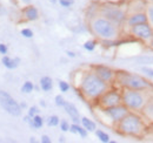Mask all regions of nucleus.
Returning <instances> with one entry per match:
<instances>
[{"label":"nucleus","mask_w":153,"mask_h":143,"mask_svg":"<svg viewBox=\"0 0 153 143\" xmlns=\"http://www.w3.org/2000/svg\"><path fill=\"white\" fill-rule=\"evenodd\" d=\"M107 89H110V85L101 80L93 71L82 74L79 83V90L84 99L98 100Z\"/></svg>","instance_id":"nucleus-1"},{"label":"nucleus","mask_w":153,"mask_h":143,"mask_svg":"<svg viewBox=\"0 0 153 143\" xmlns=\"http://www.w3.org/2000/svg\"><path fill=\"white\" fill-rule=\"evenodd\" d=\"M131 110L126 107L124 103H120V105H117L113 107H108V108H102V113L114 123L117 125L118 122H120Z\"/></svg>","instance_id":"nucleus-10"},{"label":"nucleus","mask_w":153,"mask_h":143,"mask_svg":"<svg viewBox=\"0 0 153 143\" xmlns=\"http://www.w3.org/2000/svg\"><path fill=\"white\" fill-rule=\"evenodd\" d=\"M144 22H147L146 12H137V13L127 14V18H126V21H125V25L128 26V27L131 28L132 26L139 25V24H144Z\"/></svg>","instance_id":"nucleus-12"},{"label":"nucleus","mask_w":153,"mask_h":143,"mask_svg":"<svg viewBox=\"0 0 153 143\" xmlns=\"http://www.w3.org/2000/svg\"><path fill=\"white\" fill-rule=\"evenodd\" d=\"M20 107H21V108H26V103H24V102H22V103H20Z\"/></svg>","instance_id":"nucleus-42"},{"label":"nucleus","mask_w":153,"mask_h":143,"mask_svg":"<svg viewBox=\"0 0 153 143\" xmlns=\"http://www.w3.org/2000/svg\"><path fill=\"white\" fill-rule=\"evenodd\" d=\"M70 128H71V125H70L66 120H61V121H60V129H61V131L66 133V131L70 130Z\"/></svg>","instance_id":"nucleus-30"},{"label":"nucleus","mask_w":153,"mask_h":143,"mask_svg":"<svg viewBox=\"0 0 153 143\" xmlns=\"http://www.w3.org/2000/svg\"><path fill=\"white\" fill-rule=\"evenodd\" d=\"M59 1V4L62 6V7H70V6H72L73 5V0H58Z\"/></svg>","instance_id":"nucleus-33"},{"label":"nucleus","mask_w":153,"mask_h":143,"mask_svg":"<svg viewBox=\"0 0 153 143\" xmlns=\"http://www.w3.org/2000/svg\"><path fill=\"white\" fill-rule=\"evenodd\" d=\"M119 134L131 137H143L146 133L147 125L141 115L137 111H130L120 122L115 125Z\"/></svg>","instance_id":"nucleus-2"},{"label":"nucleus","mask_w":153,"mask_h":143,"mask_svg":"<svg viewBox=\"0 0 153 143\" xmlns=\"http://www.w3.org/2000/svg\"><path fill=\"white\" fill-rule=\"evenodd\" d=\"M115 81L119 83L121 88H128L135 90H151L152 85L149 80L143 77L141 75L132 74L127 72H118L115 76Z\"/></svg>","instance_id":"nucleus-5"},{"label":"nucleus","mask_w":153,"mask_h":143,"mask_svg":"<svg viewBox=\"0 0 153 143\" xmlns=\"http://www.w3.org/2000/svg\"><path fill=\"white\" fill-rule=\"evenodd\" d=\"M146 15H147V22L152 26L153 28V4H147L146 5Z\"/></svg>","instance_id":"nucleus-23"},{"label":"nucleus","mask_w":153,"mask_h":143,"mask_svg":"<svg viewBox=\"0 0 153 143\" xmlns=\"http://www.w3.org/2000/svg\"><path fill=\"white\" fill-rule=\"evenodd\" d=\"M96 46H97L96 40H87V41L84 43V48H85L86 51H88V52H93L94 48H96Z\"/></svg>","instance_id":"nucleus-25"},{"label":"nucleus","mask_w":153,"mask_h":143,"mask_svg":"<svg viewBox=\"0 0 153 143\" xmlns=\"http://www.w3.org/2000/svg\"><path fill=\"white\" fill-rule=\"evenodd\" d=\"M21 35L24 36V38H27V39H31V38H33V31L32 29H30V28H24V29H21Z\"/></svg>","instance_id":"nucleus-29"},{"label":"nucleus","mask_w":153,"mask_h":143,"mask_svg":"<svg viewBox=\"0 0 153 143\" xmlns=\"http://www.w3.org/2000/svg\"><path fill=\"white\" fill-rule=\"evenodd\" d=\"M22 1L26 2V4H30V2H31V0H22Z\"/></svg>","instance_id":"nucleus-44"},{"label":"nucleus","mask_w":153,"mask_h":143,"mask_svg":"<svg viewBox=\"0 0 153 143\" xmlns=\"http://www.w3.org/2000/svg\"><path fill=\"white\" fill-rule=\"evenodd\" d=\"M147 2L144 0H131L127 6V14L137 13V12H145Z\"/></svg>","instance_id":"nucleus-14"},{"label":"nucleus","mask_w":153,"mask_h":143,"mask_svg":"<svg viewBox=\"0 0 153 143\" xmlns=\"http://www.w3.org/2000/svg\"><path fill=\"white\" fill-rule=\"evenodd\" d=\"M66 54H67V56H70V57H76V53H73V52H71V51H67Z\"/></svg>","instance_id":"nucleus-37"},{"label":"nucleus","mask_w":153,"mask_h":143,"mask_svg":"<svg viewBox=\"0 0 153 143\" xmlns=\"http://www.w3.org/2000/svg\"><path fill=\"white\" fill-rule=\"evenodd\" d=\"M97 101H98V105L101 109L120 105V103H123L121 91L115 89H107Z\"/></svg>","instance_id":"nucleus-7"},{"label":"nucleus","mask_w":153,"mask_h":143,"mask_svg":"<svg viewBox=\"0 0 153 143\" xmlns=\"http://www.w3.org/2000/svg\"><path fill=\"white\" fill-rule=\"evenodd\" d=\"M28 125H30L31 128H33V129H40L44 125V119L37 114L34 117H32V120L28 122Z\"/></svg>","instance_id":"nucleus-20"},{"label":"nucleus","mask_w":153,"mask_h":143,"mask_svg":"<svg viewBox=\"0 0 153 143\" xmlns=\"http://www.w3.org/2000/svg\"><path fill=\"white\" fill-rule=\"evenodd\" d=\"M143 115L147 119V120H150V121H152L153 122V97L147 102V105L145 106V108L143 109Z\"/></svg>","instance_id":"nucleus-19"},{"label":"nucleus","mask_w":153,"mask_h":143,"mask_svg":"<svg viewBox=\"0 0 153 143\" xmlns=\"http://www.w3.org/2000/svg\"><path fill=\"white\" fill-rule=\"evenodd\" d=\"M137 61L143 65H151L153 63V56H140L137 59Z\"/></svg>","instance_id":"nucleus-27"},{"label":"nucleus","mask_w":153,"mask_h":143,"mask_svg":"<svg viewBox=\"0 0 153 143\" xmlns=\"http://www.w3.org/2000/svg\"><path fill=\"white\" fill-rule=\"evenodd\" d=\"M64 109H65V111L67 113V115L72 119L73 123H78V125H79V123L81 122V117H80V115H79V110L76 109V107L73 103H71V102H65Z\"/></svg>","instance_id":"nucleus-13"},{"label":"nucleus","mask_w":153,"mask_h":143,"mask_svg":"<svg viewBox=\"0 0 153 143\" xmlns=\"http://www.w3.org/2000/svg\"><path fill=\"white\" fill-rule=\"evenodd\" d=\"M96 135L97 137L99 139V141L102 143H110V135L102 130H96Z\"/></svg>","instance_id":"nucleus-22"},{"label":"nucleus","mask_w":153,"mask_h":143,"mask_svg":"<svg viewBox=\"0 0 153 143\" xmlns=\"http://www.w3.org/2000/svg\"><path fill=\"white\" fill-rule=\"evenodd\" d=\"M22 15L28 21H36L39 18V12L37 7H34L32 5H28L22 10Z\"/></svg>","instance_id":"nucleus-15"},{"label":"nucleus","mask_w":153,"mask_h":143,"mask_svg":"<svg viewBox=\"0 0 153 143\" xmlns=\"http://www.w3.org/2000/svg\"><path fill=\"white\" fill-rule=\"evenodd\" d=\"M54 101H56V105H57L58 107H64V105H65V99L62 97V95H57L56 97H54Z\"/></svg>","instance_id":"nucleus-32"},{"label":"nucleus","mask_w":153,"mask_h":143,"mask_svg":"<svg viewBox=\"0 0 153 143\" xmlns=\"http://www.w3.org/2000/svg\"><path fill=\"white\" fill-rule=\"evenodd\" d=\"M70 131H71L72 134H78V135H80L82 139L87 137V133H88V130H86L82 125H78V123H72V125H71V128H70Z\"/></svg>","instance_id":"nucleus-18"},{"label":"nucleus","mask_w":153,"mask_h":143,"mask_svg":"<svg viewBox=\"0 0 153 143\" xmlns=\"http://www.w3.org/2000/svg\"><path fill=\"white\" fill-rule=\"evenodd\" d=\"M30 142H31V143H36L37 141H36V139H34V137H31V139H30Z\"/></svg>","instance_id":"nucleus-41"},{"label":"nucleus","mask_w":153,"mask_h":143,"mask_svg":"<svg viewBox=\"0 0 153 143\" xmlns=\"http://www.w3.org/2000/svg\"><path fill=\"white\" fill-rule=\"evenodd\" d=\"M34 88H36V87H34L33 82H31V81H26V82L22 85V87H21V91H22V93H26V94H30V93L33 91Z\"/></svg>","instance_id":"nucleus-24"},{"label":"nucleus","mask_w":153,"mask_h":143,"mask_svg":"<svg viewBox=\"0 0 153 143\" xmlns=\"http://www.w3.org/2000/svg\"><path fill=\"white\" fill-rule=\"evenodd\" d=\"M40 106H41V107H46V102H45L44 100H41V101H40Z\"/></svg>","instance_id":"nucleus-39"},{"label":"nucleus","mask_w":153,"mask_h":143,"mask_svg":"<svg viewBox=\"0 0 153 143\" xmlns=\"http://www.w3.org/2000/svg\"><path fill=\"white\" fill-rule=\"evenodd\" d=\"M39 85H40V88L44 91H50L53 88V80L50 76H42L40 79Z\"/></svg>","instance_id":"nucleus-17"},{"label":"nucleus","mask_w":153,"mask_h":143,"mask_svg":"<svg viewBox=\"0 0 153 143\" xmlns=\"http://www.w3.org/2000/svg\"><path fill=\"white\" fill-rule=\"evenodd\" d=\"M51 2H56V1H58V0H50Z\"/></svg>","instance_id":"nucleus-45"},{"label":"nucleus","mask_w":153,"mask_h":143,"mask_svg":"<svg viewBox=\"0 0 153 143\" xmlns=\"http://www.w3.org/2000/svg\"><path fill=\"white\" fill-rule=\"evenodd\" d=\"M59 142H65V137L64 136H60L59 137Z\"/></svg>","instance_id":"nucleus-40"},{"label":"nucleus","mask_w":153,"mask_h":143,"mask_svg":"<svg viewBox=\"0 0 153 143\" xmlns=\"http://www.w3.org/2000/svg\"><path fill=\"white\" fill-rule=\"evenodd\" d=\"M0 54H2V55L7 54V46L5 43H0Z\"/></svg>","instance_id":"nucleus-35"},{"label":"nucleus","mask_w":153,"mask_h":143,"mask_svg":"<svg viewBox=\"0 0 153 143\" xmlns=\"http://www.w3.org/2000/svg\"><path fill=\"white\" fill-rule=\"evenodd\" d=\"M51 142H52V140L47 135H42L41 136V143H51Z\"/></svg>","instance_id":"nucleus-36"},{"label":"nucleus","mask_w":153,"mask_h":143,"mask_svg":"<svg viewBox=\"0 0 153 143\" xmlns=\"http://www.w3.org/2000/svg\"><path fill=\"white\" fill-rule=\"evenodd\" d=\"M98 12L99 15L108 19L110 21H112L113 24L120 27L125 25V21L127 18V8L125 10L124 7L115 4H105L98 8Z\"/></svg>","instance_id":"nucleus-6"},{"label":"nucleus","mask_w":153,"mask_h":143,"mask_svg":"<svg viewBox=\"0 0 153 143\" xmlns=\"http://www.w3.org/2000/svg\"><path fill=\"white\" fill-rule=\"evenodd\" d=\"M0 106L4 108L8 114L13 116H19L21 115V109L20 103H18L7 91L0 90Z\"/></svg>","instance_id":"nucleus-8"},{"label":"nucleus","mask_w":153,"mask_h":143,"mask_svg":"<svg viewBox=\"0 0 153 143\" xmlns=\"http://www.w3.org/2000/svg\"><path fill=\"white\" fill-rule=\"evenodd\" d=\"M38 111L39 110H38V108L37 107H31L30 109H28V114H27V115H28V116H31V117H34V116L38 114Z\"/></svg>","instance_id":"nucleus-34"},{"label":"nucleus","mask_w":153,"mask_h":143,"mask_svg":"<svg viewBox=\"0 0 153 143\" xmlns=\"http://www.w3.org/2000/svg\"><path fill=\"white\" fill-rule=\"evenodd\" d=\"M1 62L4 63V66H5L7 69H14V68L18 67V65H19V62H20V59L19 57L12 59V57H10V56H7V55H4Z\"/></svg>","instance_id":"nucleus-16"},{"label":"nucleus","mask_w":153,"mask_h":143,"mask_svg":"<svg viewBox=\"0 0 153 143\" xmlns=\"http://www.w3.org/2000/svg\"><path fill=\"white\" fill-rule=\"evenodd\" d=\"M71 88V86H70V83L68 82H66V81H59V89L60 91H62V93H67L68 90Z\"/></svg>","instance_id":"nucleus-28"},{"label":"nucleus","mask_w":153,"mask_h":143,"mask_svg":"<svg viewBox=\"0 0 153 143\" xmlns=\"http://www.w3.org/2000/svg\"><path fill=\"white\" fill-rule=\"evenodd\" d=\"M90 28L92 33L101 41L115 40L120 35V26L115 25L108 19L104 18L101 15H96L91 19Z\"/></svg>","instance_id":"nucleus-3"},{"label":"nucleus","mask_w":153,"mask_h":143,"mask_svg":"<svg viewBox=\"0 0 153 143\" xmlns=\"http://www.w3.org/2000/svg\"><path fill=\"white\" fill-rule=\"evenodd\" d=\"M123 103L131 111L141 113L147 102L152 99L150 90H135L123 88L121 89Z\"/></svg>","instance_id":"nucleus-4"},{"label":"nucleus","mask_w":153,"mask_h":143,"mask_svg":"<svg viewBox=\"0 0 153 143\" xmlns=\"http://www.w3.org/2000/svg\"><path fill=\"white\" fill-rule=\"evenodd\" d=\"M81 125H82V127L86 130H88V131H96L97 129L96 123L92 120H90L88 117H81Z\"/></svg>","instance_id":"nucleus-21"},{"label":"nucleus","mask_w":153,"mask_h":143,"mask_svg":"<svg viewBox=\"0 0 153 143\" xmlns=\"http://www.w3.org/2000/svg\"><path fill=\"white\" fill-rule=\"evenodd\" d=\"M47 125L50 127H57L58 125H60V119L57 115H52L47 119Z\"/></svg>","instance_id":"nucleus-26"},{"label":"nucleus","mask_w":153,"mask_h":143,"mask_svg":"<svg viewBox=\"0 0 153 143\" xmlns=\"http://www.w3.org/2000/svg\"><path fill=\"white\" fill-rule=\"evenodd\" d=\"M149 46L153 49V34H152V36H151V39H150V41H149Z\"/></svg>","instance_id":"nucleus-38"},{"label":"nucleus","mask_w":153,"mask_h":143,"mask_svg":"<svg viewBox=\"0 0 153 143\" xmlns=\"http://www.w3.org/2000/svg\"><path fill=\"white\" fill-rule=\"evenodd\" d=\"M144 1H146L147 4H153V0H144Z\"/></svg>","instance_id":"nucleus-43"},{"label":"nucleus","mask_w":153,"mask_h":143,"mask_svg":"<svg viewBox=\"0 0 153 143\" xmlns=\"http://www.w3.org/2000/svg\"><path fill=\"white\" fill-rule=\"evenodd\" d=\"M141 72L147 76V77H150V79H153V69L152 68H150V67H146V66H144V67H141Z\"/></svg>","instance_id":"nucleus-31"},{"label":"nucleus","mask_w":153,"mask_h":143,"mask_svg":"<svg viewBox=\"0 0 153 143\" xmlns=\"http://www.w3.org/2000/svg\"><path fill=\"white\" fill-rule=\"evenodd\" d=\"M130 33H131V35L134 36L135 39H138L139 41L149 43V41L153 34V28L149 22H144V24L132 26L130 28Z\"/></svg>","instance_id":"nucleus-9"},{"label":"nucleus","mask_w":153,"mask_h":143,"mask_svg":"<svg viewBox=\"0 0 153 143\" xmlns=\"http://www.w3.org/2000/svg\"><path fill=\"white\" fill-rule=\"evenodd\" d=\"M93 72L96 73L97 75L104 80L105 82H107L108 85H111L112 82L115 81V76H117V72H114L112 68L107 67V66H104V65H96L92 67Z\"/></svg>","instance_id":"nucleus-11"}]
</instances>
